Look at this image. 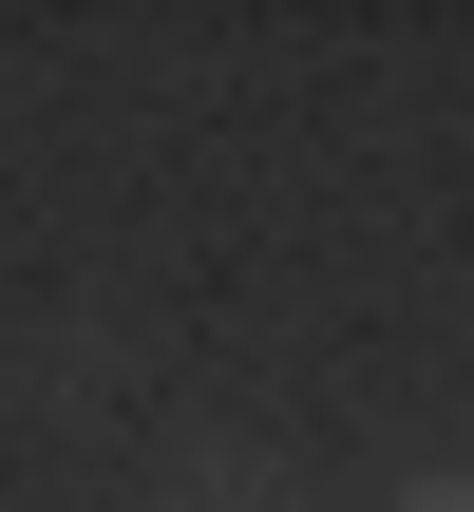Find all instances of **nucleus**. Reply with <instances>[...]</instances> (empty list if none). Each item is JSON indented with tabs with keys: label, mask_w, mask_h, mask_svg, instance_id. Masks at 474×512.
<instances>
[{
	"label": "nucleus",
	"mask_w": 474,
	"mask_h": 512,
	"mask_svg": "<svg viewBox=\"0 0 474 512\" xmlns=\"http://www.w3.org/2000/svg\"><path fill=\"white\" fill-rule=\"evenodd\" d=\"M171 512H304V494H285V456H190Z\"/></svg>",
	"instance_id": "1"
},
{
	"label": "nucleus",
	"mask_w": 474,
	"mask_h": 512,
	"mask_svg": "<svg viewBox=\"0 0 474 512\" xmlns=\"http://www.w3.org/2000/svg\"><path fill=\"white\" fill-rule=\"evenodd\" d=\"M399 512H474V475H418V494H399Z\"/></svg>",
	"instance_id": "2"
}]
</instances>
